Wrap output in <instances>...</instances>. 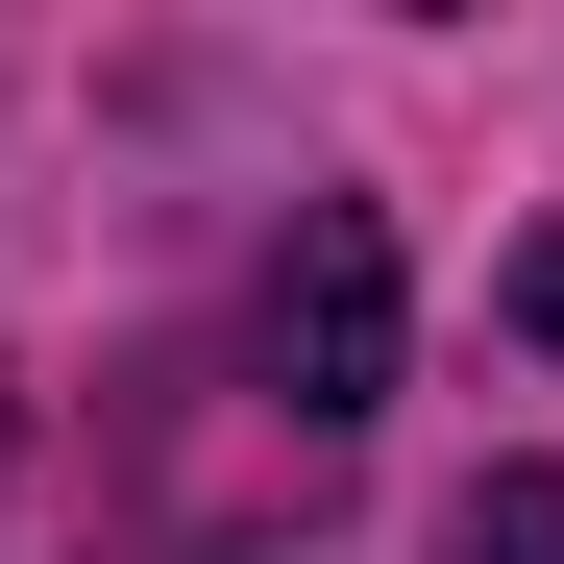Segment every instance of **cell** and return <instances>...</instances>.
<instances>
[{
  "mask_svg": "<svg viewBox=\"0 0 564 564\" xmlns=\"http://www.w3.org/2000/svg\"><path fill=\"white\" fill-rule=\"evenodd\" d=\"M270 393H295L319 442L393 417V221L368 197H295V246H270Z\"/></svg>",
  "mask_w": 564,
  "mask_h": 564,
  "instance_id": "cell-1",
  "label": "cell"
},
{
  "mask_svg": "<svg viewBox=\"0 0 564 564\" xmlns=\"http://www.w3.org/2000/svg\"><path fill=\"white\" fill-rule=\"evenodd\" d=\"M442 564H564V466H466V516H442Z\"/></svg>",
  "mask_w": 564,
  "mask_h": 564,
  "instance_id": "cell-2",
  "label": "cell"
},
{
  "mask_svg": "<svg viewBox=\"0 0 564 564\" xmlns=\"http://www.w3.org/2000/svg\"><path fill=\"white\" fill-rule=\"evenodd\" d=\"M516 344H540V368H564V221H540V246H516Z\"/></svg>",
  "mask_w": 564,
  "mask_h": 564,
  "instance_id": "cell-3",
  "label": "cell"
}]
</instances>
